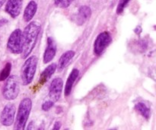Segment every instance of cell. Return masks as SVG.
Segmentation results:
<instances>
[{
  "label": "cell",
  "instance_id": "17",
  "mask_svg": "<svg viewBox=\"0 0 156 130\" xmlns=\"http://www.w3.org/2000/svg\"><path fill=\"white\" fill-rule=\"evenodd\" d=\"M11 70H12V64L11 63H7L5 65L4 68L0 72V81H3L7 79L10 75Z\"/></svg>",
  "mask_w": 156,
  "mask_h": 130
},
{
  "label": "cell",
  "instance_id": "8",
  "mask_svg": "<svg viewBox=\"0 0 156 130\" xmlns=\"http://www.w3.org/2000/svg\"><path fill=\"white\" fill-rule=\"evenodd\" d=\"M62 87H63V81L61 78H55L52 81L49 88V97L50 100L53 101L54 102L59 100L62 91Z\"/></svg>",
  "mask_w": 156,
  "mask_h": 130
},
{
  "label": "cell",
  "instance_id": "4",
  "mask_svg": "<svg viewBox=\"0 0 156 130\" xmlns=\"http://www.w3.org/2000/svg\"><path fill=\"white\" fill-rule=\"evenodd\" d=\"M20 91L19 80L18 76L12 75L7 78L2 90V95L7 100H13L18 97Z\"/></svg>",
  "mask_w": 156,
  "mask_h": 130
},
{
  "label": "cell",
  "instance_id": "13",
  "mask_svg": "<svg viewBox=\"0 0 156 130\" xmlns=\"http://www.w3.org/2000/svg\"><path fill=\"white\" fill-rule=\"evenodd\" d=\"M37 10V4L36 2L30 1L24 9V15H23L24 21L26 22H29L34 18Z\"/></svg>",
  "mask_w": 156,
  "mask_h": 130
},
{
  "label": "cell",
  "instance_id": "25",
  "mask_svg": "<svg viewBox=\"0 0 156 130\" xmlns=\"http://www.w3.org/2000/svg\"><path fill=\"white\" fill-rule=\"evenodd\" d=\"M55 1V4L56 5V6H58V4H59V0H54Z\"/></svg>",
  "mask_w": 156,
  "mask_h": 130
},
{
  "label": "cell",
  "instance_id": "10",
  "mask_svg": "<svg viewBox=\"0 0 156 130\" xmlns=\"http://www.w3.org/2000/svg\"><path fill=\"white\" fill-rule=\"evenodd\" d=\"M56 53V44L53 38H47V47L44 54V63L48 64L54 58Z\"/></svg>",
  "mask_w": 156,
  "mask_h": 130
},
{
  "label": "cell",
  "instance_id": "11",
  "mask_svg": "<svg viewBox=\"0 0 156 130\" xmlns=\"http://www.w3.org/2000/svg\"><path fill=\"white\" fill-rule=\"evenodd\" d=\"M91 15V10L90 7L87 6H81L78 11L77 17H76V23L79 25L83 24Z\"/></svg>",
  "mask_w": 156,
  "mask_h": 130
},
{
  "label": "cell",
  "instance_id": "6",
  "mask_svg": "<svg viewBox=\"0 0 156 130\" xmlns=\"http://www.w3.org/2000/svg\"><path fill=\"white\" fill-rule=\"evenodd\" d=\"M112 41L111 34L108 32H103L99 34L94 43V52L96 55H101Z\"/></svg>",
  "mask_w": 156,
  "mask_h": 130
},
{
  "label": "cell",
  "instance_id": "16",
  "mask_svg": "<svg viewBox=\"0 0 156 130\" xmlns=\"http://www.w3.org/2000/svg\"><path fill=\"white\" fill-rule=\"evenodd\" d=\"M135 108L145 119H149L151 116V110L144 102H140L136 104Z\"/></svg>",
  "mask_w": 156,
  "mask_h": 130
},
{
  "label": "cell",
  "instance_id": "7",
  "mask_svg": "<svg viewBox=\"0 0 156 130\" xmlns=\"http://www.w3.org/2000/svg\"><path fill=\"white\" fill-rule=\"evenodd\" d=\"M15 117V106L13 103H8L0 115V122L4 126H10L13 124Z\"/></svg>",
  "mask_w": 156,
  "mask_h": 130
},
{
  "label": "cell",
  "instance_id": "23",
  "mask_svg": "<svg viewBox=\"0 0 156 130\" xmlns=\"http://www.w3.org/2000/svg\"><path fill=\"white\" fill-rule=\"evenodd\" d=\"M33 123H34V122H30V123H29L28 127H27V129H33L34 127L32 126V125H33Z\"/></svg>",
  "mask_w": 156,
  "mask_h": 130
},
{
  "label": "cell",
  "instance_id": "1",
  "mask_svg": "<svg viewBox=\"0 0 156 130\" xmlns=\"http://www.w3.org/2000/svg\"><path fill=\"white\" fill-rule=\"evenodd\" d=\"M41 25L38 21H31L24 28L22 33L21 58L26 59L34 48L41 31Z\"/></svg>",
  "mask_w": 156,
  "mask_h": 130
},
{
  "label": "cell",
  "instance_id": "9",
  "mask_svg": "<svg viewBox=\"0 0 156 130\" xmlns=\"http://www.w3.org/2000/svg\"><path fill=\"white\" fill-rule=\"evenodd\" d=\"M23 0H8L5 11L11 17L15 18L20 15L22 9Z\"/></svg>",
  "mask_w": 156,
  "mask_h": 130
},
{
  "label": "cell",
  "instance_id": "12",
  "mask_svg": "<svg viewBox=\"0 0 156 130\" xmlns=\"http://www.w3.org/2000/svg\"><path fill=\"white\" fill-rule=\"evenodd\" d=\"M56 68H57V66H56V64H54V63H53V64H51L50 65H49L41 74L38 84L41 86L44 85L46 82H47V81L49 80V79L51 77L52 75L55 73Z\"/></svg>",
  "mask_w": 156,
  "mask_h": 130
},
{
  "label": "cell",
  "instance_id": "22",
  "mask_svg": "<svg viewBox=\"0 0 156 130\" xmlns=\"http://www.w3.org/2000/svg\"><path fill=\"white\" fill-rule=\"evenodd\" d=\"M8 23V20L5 18H2V19H0V28L4 26L5 24H6Z\"/></svg>",
  "mask_w": 156,
  "mask_h": 130
},
{
  "label": "cell",
  "instance_id": "21",
  "mask_svg": "<svg viewBox=\"0 0 156 130\" xmlns=\"http://www.w3.org/2000/svg\"><path fill=\"white\" fill-rule=\"evenodd\" d=\"M61 127V122H56L54 125H53V130H59Z\"/></svg>",
  "mask_w": 156,
  "mask_h": 130
},
{
  "label": "cell",
  "instance_id": "14",
  "mask_svg": "<svg viewBox=\"0 0 156 130\" xmlns=\"http://www.w3.org/2000/svg\"><path fill=\"white\" fill-rule=\"evenodd\" d=\"M79 70L76 68L73 69V70H72L71 73H70L68 79H67L66 80V84L65 86V92H64V93H65L66 96H69L70 93H71L73 84H74L75 81L76 80L77 77L79 76Z\"/></svg>",
  "mask_w": 156,
  "mask_h": 130
},
{
  "label": "cell",
  "instance_id": "3",
  "mask_svg": "<svg viewBox=\"0 0 156 130\" xmlns=\"http://www.w3.org/2000/svg\"><path fill=\"white\" fill-rule=\"evenodd\" d=\"M37 66V58L34 55L29 57L24 63L21 72L23 85H29L33 81Z\"/></svg>",
  "mask_w": 156,
  "mask_h": 130
},
{
  "label": "cell",
  "instance_id": "5",
  "mask_svg": "<svg viewBox=\"0 0 156 130\" xmlns=\"http://www.w3.org/2000/svg\"><path fill=\"white\" fill-rule=\"evenodd\" d=\"M7 47L11 53L21 54L22 49V32L21 29L17 28L12 32L8 40Z\"/></svg>",
  "mask_w": 156,
  "mask_h": 130
},
{
  "label": "cell",
  "instance_id": "24",
  "mask_svg": "<svg viewBox=\"0 0 156 130\" xmlns=\"http://www.w3.org/2000/svg\"><path fill=\"white\" fill-rule=\"evenodd\" d=\"M6 0H0V9L2 7V6L4 5V3L5 2Z\"/></svg>",
  "mask_w": 156,
  "mask_h": 130
},
{
  "label": "cell",
  "instance_id": "15",
  "mask_svg": "<svg viewBox=\"0 0 156 130\" xmlns=\"http://www.w3.org/2000/svg\"><path fill=\"white\" fill-rule=\"evenodd\" d=\"M75 54H76V53H75V51H73V50H68V51L65 52V53L60 57V58H59V63H58L57 65L59 71H61V70H62L65 68V67L69 64V62L74 58Z\"/></svg>",
  "mask_w": 156,
  "mask_h": 130
},
{
  "label": "cell",
  "instance_id": "18",
  "mask_svg": "<svg viewBox=\"0 0 156 130\" xmlns=\"http://www.w3.org/2000/svg\"><path fill=\"white\" fill-rule=\"evenodd\" d=\"M129 1H130V0H120V1H119V3L118 5H117V13L118 14V15H120V14H121L122 12H123L125 7L127 6V4L129 2Z\"/></svg>",
  "mask_w": 156,
  "mask_h": 130
},
{
  "label": "cell",
  "instance_id": "2",
  "mask_svg": "<svg viewBox=\"0 0 156 130\" xmlns=\"http://www.w3.org/2000/svg\"><path fill=\"white\" fill-rule=\"evenodd\" d=\"M31 107L32 102L30 98H24L21 101L15 122V129H24L31 110Z\"/></svg>",
  "mask_w": 156,
  "mask_h": 130
},
{
  "label": "cell",
  "instance_id": "19",
  "mask_svg": "<svg viewBox=\"0 0 156 130\" xmlns=\"http://www.w3.org/2000/svg\"><path fill=\"white\" fill-rule=\"evenodd\" d=\"M54 105V102L52 100H47L45 101L44 103L42 104V110H44V111H48L50 109L52 108V106Z\"/></svg>",
  "mask_w": 156,
  "mask_h": 130
},
{
  "label": "cell",
  "instance_id": "20",
  "mask_svg": "<svg viewBox=\"0 0 156 130\" xmlns=\"http://www.w3.org/2000/svg\"><path fill=\"white\" fill-rule=\"evenodd\" d=\"M73 0H59V2L58 4V6L62 8V9H65V8H68L69 6L71 5V3L73 2Z\"/></svg>",
  "mask_w": 156,
  "mask_h": 130
}]
</instances>
